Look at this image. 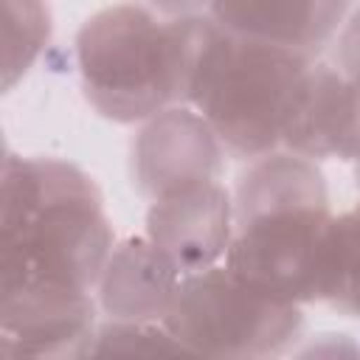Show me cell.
I'll list each match as a JSON object with an SVG mask.
<instances>
[{"label": "cell", "mask_w": 360, "mask_h": 360, "mask_svg": "<svg viewBox=\"0 0 360 360\" xmlns=\"http://www.w3.org/2000/svg\"><path fill=\"white\" fill-rule=\"evenodd\" d=\"M0 200V352L90 354L93 292L115 248L96 180L59 158L6 155Z\"/></svg>", "instance_id": "obj_1"}, {"label": "cell", "mask_w": 360, "mask_h": 360, "mask_svg": "<svg viewBox=\"0 0 360 360\" xmlns=\"http://www.w3.org/2000/svg\"><path fill=\"white\" fill-rule=\"evenodd\" d=\"M332 217L326 177L315 160L287 149L248 160L233 186V236L225 267L278 301L315 304Z\"/></svg>", "instance_id": "obj_2"}, {"label": "cell", "mask_w": 360, "mask_h": 360, "mask_svg": "<svg viewBox=\"0 0 360 360\" xmlns=\"http://www.w3.org/2000/svg\"><path fill=\"white\" fill-rule=\"evenodd\" d=\"M208 25V14L169 20L143 3L98 8L76 31L84 98L115 124H143L166 107L186 104Z\"/></svg>", "instance_id": "obj_3"}, {"label": "cell", "mask_w": 360, "mask_h": 360, "mask_svg": "<svg viewBox=\"0 0 360 360\" xmlns=\"http://www.w3.org/2000/svg\"><path fill=\"white\" fill-rule=\"evenodd\" d=\"M312 62L315 56L239 37L211 17L186 104L211 124L231 158L256 160L281 149Z\"/></svg>", "instance_id": "obj_4"}, {"label": "cell", "mask_w": 360, "mask_h": 360, "mask_svg": "<svg viewBox=\"0 0 360 360\" xmlns=\"http://www.w3.org/2000/svg\"><path fill=\"white\" fill-rule=\"evenodd\" d=\"M163 323L188 354L273 357L301 338L304 312L253 290L219 262L183 276Z\"/></svg>", "instance_id": "obj_5"}, {"label": "cell", "mask_w": 360, "mask_h": 360, "mask_svg": "<svg viewBox=\"0 0 360 360\" xmlns=\"http://www.w3.org/2000/svg\"><path fill=\"white\" fill-rule=\"evenodd\" d=\"M222 169L225 146L191 104H174L146 118L132 141V183L149 202L222 180Z\"/></svg>", "instance_id": "obj_6"}, {"label": "cell", "mask_w": 360, "mask_h": 360, "mask_svg": "<svg viewBox=\"0 0 360 360\" xmlns=\"http://www.w3.org/2000/svg\"><path fill=\"white\" fill-rule=\"evenodd\" d=\"M146 236L188 276L225 262L233 236V194L219 183H197L152 200Z\"/></svg>", "instance_id": "obj_7"}, {"label": "cell", "mask_w": 360, "mask_h": 360, "mask_svg": "<svg viewBox=\"0 0 360 360\" xmlns=\"http://www.w3.org/2000/svg\"><path fill=\"white\" fill-rule=\"evenodd\" d=\"M281 149L309 160L360 163V84L335 65L312 62L298 90Z\"/></svg>", "instance_id": "obj_8"}, {"label": "cell", "mask_w": 360, "mask_h": 360, "mask_svg": "<svg viewBox=\"0 0 360 360\" xmlns=\"http://www.w3.org/2000/svg\"><path fill=\"white\" fill-rule=\"evenodd\" d=\"M352 0H211L208 14L228 31L315 56L349 17Z\"/></svg>", "instance_id": "obj_9"}, {"label": "cell", "mask_w": 360, "mask_h": 360, "mask_svg": "<svg viewBox=\"0 0 360 360\" xmlns=\"http://www.w3.org/2000/svg\"><path fill=\"white\" fill-rule=\"evenodd\" d=\"M180 281L183 273L146 233L127 236L101 270L96 301L110 321H163Z\"/></svg>", "instance_id": "obj_10"}, {"label": "cell", "mask_w": 360, "mask_h": 360, "mask_svg": "<svg viewBox=\"0 0 360 360\" xmlns=\"http://www.w3.org/2000/svg\"><path fill=\"white\" fill-rule=\"evenodd\" d=\"M318 304L360 318V202L332 217L318 267Z\"/></svg>", "instance_id": "obj_11"}, {"label": "cell", "mask_w": 360, "mask_h": 360, "mask_svg": "<svg viewBox=\"0 0 360 360\" xmlns=\"http://www.w3.org/2000/svg\"><path fill=\"white\" fill-rule=\"evenodd\" d=\"M51 39V8L45 0H3V87L11 90L39 59Z\"/></svg>", "instance_id": "obj_12"}, {"label": "cell", "mask_w": 360, "mask_h": 360, "mask_svg": "<svg viewBox=\"0 0 360 360\" xmlns=\"http://www.w3.org/2000/svg\"><path fill=\"white\" fill-rule=\"evenodd\" d=\"M90 354H188L163 321H104Z\"/></svg>", "instance_id": "obj_13"}, {"label": "cell", "mask_w": 360, "mask_h": 360, "mask_svg": "<svg viewBox=\"0 0 360 360\" xmlns=\"http://www.w3.org/2000/svg\"><path fill=\"white\" fill-rule=\"evenodd\" d=\"M335 68L360 84V8L343 22L338 31V48H335Z\"/></svg>", "instance_id": "obj_14"}, {"label": "cell", "mask_w": 360, "mask_h": 360, "mask_svg": "<svg viewBox=\"0 0 360 360\" xmlns=\"http://www.w3.org/2000/svg\"><path fill=\"white\" fill-rule=\"evenodd\" d=\"M146 8H152L160 17H197V14H208L211 0H143Z\"/></svg>", "instance_id": "obj_15"}, {"label": "cell", "mask_w": 360, "mask_h": 360, "mask_svg": "<svg viewBox=\"0 0 360 360\" xmlns=\"http://www.w3.org/2000/svg\"><path fill=\"white\" fill-rule=\"evenodd\" d=\"M354 180H357V186H360V163H354Z\"/></svg>", "instance_id": "obj_16"}]
</instances>
